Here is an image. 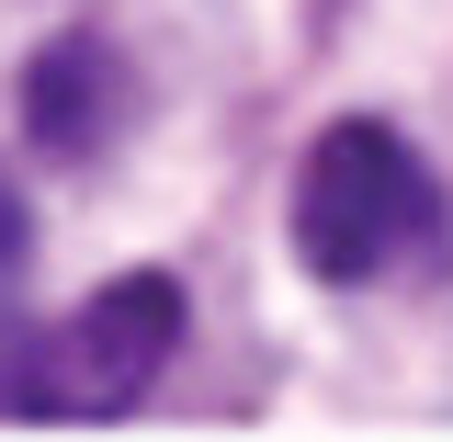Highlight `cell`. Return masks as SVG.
<instances>
[{
  "mask_svg": "<svg viewBox=\"0 0 453 442\" xmlns=\"http://www.w3.org/2000/svg\"><path fill=\"white\" fill-rule=\"evenodd\" d=\"M431 238V170L408 159V136L374 113L318 125V148L295 159V261L318 283H374Z\"/></svg>",
  "mask_w": 453,
  "mask_h": 442,
  "instance_id": "1",
  "label": "cell"
},
{
  "mask_svg": "<svg viewBox=\"0 0 453 442\" xmlns=\"http://www.w3.org/2000/svg\"><path fill=\"white\" fill-rule=\"evenodd\" d=\"M170 352H181V283L170 273H113L91 306H68L23 352L12 408H35V420H125L136 397L159 386Z\"/></svg>",
  "mask_w": 453,
  "mask_h": 442,
  "instance_id": "2",
  "label": "cell"
},
{
  "mask_svg": "<svg viewBox=\"0 0 453 442\" xmlns=\"http://www.w3.org/2000/svg\"><path fill=\"white\" fill-rule=\"evenodd\" d=\"M113 125H125V57L103 35H46L23 57V136H35V159L80 170V159L113 148Z\"/></svg>",
  "mask_w": 453,
  "mask_h": 442,
  "instance_id": "3",
  "label": "cell"
},
{
  "mask_svg": "<svg viewBox=\"0 0 453 442\" xmlns=\"http://www.w3.org/2000/svg\"><path fill=\"white\" fill-rule=\"evenodd\" d=\"M23 250H35V216H23V182L0 170V273H23Z\"/></svg>",
  "mask_w": 453,
  "mask_h": 442,
  "instance_id": "4",
  "label": "cell"
}]
</instances>
